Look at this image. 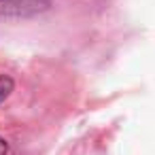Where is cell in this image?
I'll return each instance as SVG.
<instances>
[{"label":"cell","mask_w":155,"mask_h":155,"mask_svg":"<svg viewBox=\"0 0 155 155\" xmlns=\"http://www.w3.org/2000/svg\"><path fill=\"white\" fill-rule=\"evenodd\" d=\"M49 7V0H0V17L7 15H34Z\"/></svg>","instance_id":"6da1fadb"},{"label":"cell","mask_w":155,"mask_h":155,"mask_svg":"<svg viewBox=\"0 0 155 155\" xmlns=\"http://www.w3.org/2000/svg\"><path fill=\"white\" fill-rule=\"evenodd\" d=\"M11 91H13V79L7 74H0V102L7 100Z\"/></svg>","instance_id":"7a4b0ae2"},{"label":"cell","mask_w":155,"mask_h":155,"mask_svg":"<svg viewBox=\"0 0 155 155\" xmlns=\"http://www.w3.org/2000/svg\"><path fill=\"white\" fill-rule=\"evenodd\" d=\"M7 151H9V144H7L2 138H0V155H7Z\"/></svg>","instance_id":"3957f363"}]
</instances>
